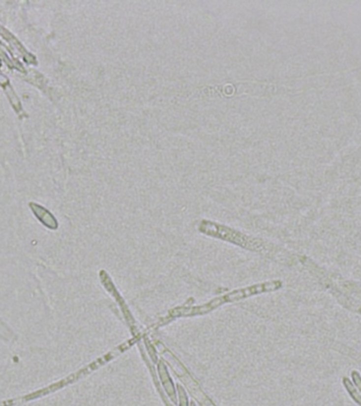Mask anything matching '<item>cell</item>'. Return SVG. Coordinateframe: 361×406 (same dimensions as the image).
Returning a JSON list of instances; mask_svg holds the SVG:
<instances>
[{"mask_svg": "<svg viewBox=\"0 0 361 406\" xmlns=\"http://www.w3.org/2000/svg\"><path fill=\"white\" fill-rule=\"evenodd\" d=\"M352 377H353L354 383H355V385H356V387L360 390V393H361V377L359 376V374L357 372H353Z\"/></svg>", "mask_w": 361, "mask_h": 406, "instance_id": "cell-8", "label": "cell"}, {"mask_svg": "<svg viewBox=\"0 0 361 406\" xmlns=\"http://www.w3.org/2000/svg\"><path fill=\"white\" fill-rule=\"evenodd\" d=\"M100 277H101V281H102L104 287H105V288L110 292V294H113V297L116 298L117 303L119 304V306L121 307L122 312H123V314H124L125 319H126L127 323H129V324H131V325H135V320L133 319V318H131V314H130V312L128 311V308H127L126 304L124 303V300H123V298L120 296L119 292L117 291V289H116V287H115L113 281H112V279H110V277L107 275V273H106L105 271H101Z\"/></svg>", "mask_w": 361, "mask_h": 406, "instance_id": "cell-4", "label": "cell"}, {"mask_svg": "<svg viewBox=\"0 0 361 406\" xmlns=\"http://www.w3.org/2000/svg\"><path fill=\"white\" fill-rule=\"evenodd\" d=\"M281 287H282V283L280 281H272V282H268V283H263V284H259V285H253L251 287H247V288H244V289L234 290L230 293L226 294V295L223 296V298H224L225 304L226 303H231V302H237V300L244 299V298H247L249 296L255 295V294L277 290V289H280Z\"/></svg>", "mask_w": 361, "mask_h": 406, "instance_id": "cell-3", "label": "cell"}, {"mask_svg": "<svg viewBox=\"0 0 361 406\" xmlns=\"http://www.w3.org/2000/svg\"><path fill=\"white\" fill-rule=\"evenodd\" d=\"M190 405H191V406H196V403L194 402V401H191V402H190Z\"/></svg>", "mask_w": 361, "mask_h": 406, "instance_id": "cell-9", "label": "cell"}, {"mask_svg": "<svg viewBox=\"0 0 361 406\" xmlns=\"http://www.w3.org/2000/svg\"><path fill=\"white\" fill-rule=\"evenodd\" d=\"M343 383L345 385L346 390L349 391V394L352 396V398L354 399V400H355V402H357L361 406V396L359 395V393L356 390L355 386H354V385L351 383V381L348 380V379H343Z\"/></svg>", "mask_w": 361, "mask_h": 406, "instance_id": "cell-7", "label": "cell"}, {"mask_svg": "<svg viewBox=\"0 0 361 406\" xmlns=\"http://www.w3.org/2000/svg\"><path fill=\"white\" fill-rule=\"evenodd\" d=\"M158 346H159L158 347L159 351H160L162 358L170 364L172 369L174 370L177 377L185 385L187 390H189L190 394L196 399L198 403L201 406H216L209 398H208V396L204 393L203 389L200 388L196 380L194 379V377L189 373H187L185 367L175 358L174 354H172L171 351H169L168 349L164 348L162 344H158Z\"/></svg>", "mask_w": 361, "mask_h": 406, "instance_id": "cell-2", "label": "cell"}, {"mask_svg": "<svg viewBox=\"0 0 361 406\" xmlns=\"http://www.w3.org/2000/svg\"><path fill=\"white\" fill-rule=\"evenodd\" d=\"M198 228L201 233L212 237L220 238V239L238 244V246L248 250L262 251L264 247H265L264 242L260 239H256V238L242 234L237 230L218 225V223L212 221L203 220L199 223Z\"/></svg>", "mask_w": 361, "mask_h": 406, "instance_id": "cell-1", "label": "cell"}, {"mask_svg": "<svg viewBox=\"0 0 361 406\" xmlns=\"http://www.w3.org/2000/svg\"><path fill=\"white\" fill-rule=\"evenodd\" d=\"M176 390H177L178 405H179V406H189V405H190L189 398H187L186 391H185V389L181 386V384H177Z\"/></svg>", "mask_w": 361, "mask_h": 406, "instance_id": "cell-6", "label": "cell"}, {"mask_svg": "<svg viewBox=\"0 0 361 406\" xmlns=\"http://www.w3.org/2000/svg\"><path fill=\"white\" fill-rule=\"evenodd\" d=\"M158 375H159V379H160L161 381V384L165 390L166 395H168L169 399L173 402V404H176L178 401L177 390L175 388L174 383H173L171 379V376L168 372V368H166L165 364H163L162 360L158 363Z\"/></svg>", "mask_w": 361, "mask_h": 406, "instance_id": "cell-5", "label": "cell"}]
</instances>
